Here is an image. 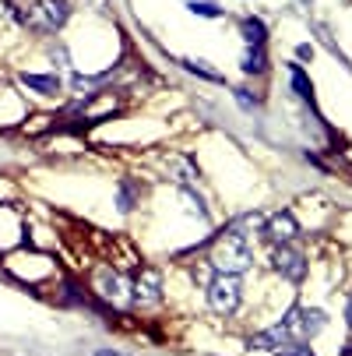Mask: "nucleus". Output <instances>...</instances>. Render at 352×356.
Masks as SVG:
<instances>
[{"mask_svg":"<svg viewBox=\"0 0 352 356\" xmlns=\"http://www.w3.org/2000/svg\"><path fill=\"white\" fill-rule=\"evenodd\" d=\"M240 275H215L212 286H208V303H212V311L219 314H233L240 307Z\"/></svg>","mask_w":352,"mask_h":356,"instance_id":"obj_3","label":"nucleus"},{"mask_svg":"<svg viewBox=\"0 0 352 356\" xmlns=\"http://www.w3.org/2000/svg\"><path fill=\"white\" fill-rule=\"evenodd\" d=\"M162 296V275H159V268H141V275L134 279V300L137 303H156Z\"/></svg>","mask_w":352,"mask_h":356,"instance_id":"obj_5","label":"nucleus"},{"mask_svg":"<svg viewBox=\"0 0 352 356\" xmlns=\"http://www.w3.org/2000/svg\"><path fill=\"white\" fill-rule=\"evenodd\" d=\"M183 67L190 71V74H201V78H208V81H222V74L212 67V64H205V60H183Z\"/></svg>","mask_w":352,"mask_h":356,"instance_id":"obj_12","label":"nucleus"},{"mask_svg":"<svg viewBox=\"0 0 352 356\" xmlns=\"http://www.w3.org/2000/svg\"><path fill=\"white\" fill-rule=\"evenodd\" d=\"M292 88L299 92V99H303V103L314 106V85H310L307 71H303V67H296V64H292Z\"/></svg>","mask_w":352,"mask_h":356,"instance_id":"obj_11","label":"nucleus"},{"mask_svg":"<svg viewBox=\"0 0 352 356\" xmlns=\"http://www.w3.org/2000/svg\"><path fill=\"white\" fill-rule=\"evenodd\" d=\"M296 233H299V226H296V219L289 212H275V216L265 219V236L271 243H289Z\"/></svg>","mask_w":352,"mask_h":356,"instance_id":"obj_6","label":"nucleus"},{"mask_svg":"<svg viewBox=\"0 0 352 356\" xmlns=\"http://www.w3.org/2000/svg\"><path fill=\"white\" fill-rule=\"evenodd\" d=\"M236 103H240L243 110H254V106H258V99H250V92H246V88H240V92H236Z\"/></svg>","mask_w":352,"mask_h":356,"instance_id":"obj_17","label":"nucleus"},{"mask_svg":"<svg viewBox=\"0 0 352 356\" xmlns=\"http://www.w3.org/2000/svg\"><path fill=\"white\" fill-rule=\"evenodd\" d=\"M67 15H71L67 0H35L28 15H22V22L35 32H57V29H64Z\"/></svg>","mask_w":352,"mask_h":356,"instance_id":"obj_2","label":"nucleus"},{"mask_svg":"<svg viewBox=\"0 0 352 356\" xmlns=\"http://www.w3.org/2000/svg\"><path fill=\"white\" fill-rule=\"evenodd\" d=\"M271 268H275L282 279H289V282H303V275H307V261H303V254L292 250L289 243H278V250L271 254Z\"/></svg>","mask_w":352,"mask_h":356,"instance_id":"obj_4","label":"nucleus"},{"mask_svg":"<svg viewBox=\"0 0 352 356\" xmlns=\"http://www.w3.org/2000/svg\"><path fill=\"white\" fill-rule=\"evenodd\" d=\"M190 11H194L197 18H219V15H222V8H219V4H208V0H194Z\"/></svg>","mask_w":352,"mask_h":356,"instance_id":"obj_14","label":"nucleus"},{"mask_svg":"<svg viewBox=\"0 0 352 356\" xmlns=\"http://www.w3.org/2000/svg\"><path fill=\"white\" fill-rule=\"evenodd\" d=\"M127 293V282L113 272H103V296H124Z\"/></svg>","mask_w":352,"mask_h":356,"instance_id":"obj_13","label":"nucleus"},{"mask_svg":"<svg viewBox=\"0 0 352 356\" xmlns=\"http://www.w3.org/2000/svg\"><path fill=\"white\" fill-rule=\"evenodd\" d=\"M240 32H243L246 46H265V39H268V29H265L261 18H243L240 22Z\"/></svg>","mask_w":352,"mask_h":356,"instance_id":"obj_8","label":"nucleus"},{"mask_svg":"<svg viewBox=\"0 0 352 356\" xmlns=\"http://www.w3.org/2000/svg\"><path fill=\"white\" fill-rule=\"evenodd\" d=\"M243 71L246 74H265L268 71V57H265V46H250L243 54Z\"/></svg>","mask_w":352,"mask_h":356,"instance_id":"obj_9","label":"nucleus"},{"mask_svg":"<svg viewBox=\"0 0 352 356\" xmlns=\"http://www.w3.org/2000/svg\"><path fill=\"white\" fill-rule=\"evenodd\" d=\"M131 205H134V187H131V184H124V187H120V209H124V212H131Z\"/></svg>","mask_w":352,"mask_h":356,"instance_id":"obj_16","label":"nucleus"},{"mask_svg":"<svg viewBox=\"0 0 352 356\" xmlns=\"http://www.w3.org/2000/svg\"><path fill=\"white\" fill-rule=\"evenodd\" d=\"M275 356H314L303 342H289V346H282V349H275Z\"/></svg>","mask_w":352,"mask_h":356,"instance_id":"obj_15","label":"nucleus"},{"mask_svg":"<svg viewBox=\"0 0 352 356\" xmlns=\"http://www.w3.org/2000/svg\"><path fill=\"white\" fill-rule=\"evenodd\" d=\"M324 325H328V314H324V311L296 307V335H299V339H314V335H321Z\"/></svg>","mask_w":352,"mask_h":356,"instance_id":"obj_7","label":"nucleus"},{"mask_svg":"<svg viewBox=\"0 0 352 356\" xmlns=\"http://www.w3.org/2000/svg\"><path fill=\"white\" fill-rule=\"evenodd\" d=\"M345 321H349V328H352V296H349V303H345Z\"/></svg>","mask_w":352,"mask_h":356,"instance_id":"obj_18","label":"nucleus"},{"mask_svg":"<svg viewBox=\"0 0 352 356\" xmlns=\"http://www.w3.org/2000/svg\"><path fill=\"white\" fill-rule=\"evenodd\" d=\"M22 85H28V88H35V92H42V95H53V92L60 88L57 74H22Z\"/></svg>","mask_w":352,"mask_h":356,"instance_id":"obj_10","label":"nucleus"},{"mask_svg":"<svg viewBox=\"0 0 352 356\" xmlns=\"http://www.w3.org/2000/svg\"><path fill=\"white\" fill-rule=\"evenodd\" d=\"M212 265L222 275H243L250 265H254V254H250V236L233 222L229 229L219 233L215 247H212Z\"/></svg>","mask_w":352,"mask_h":356,"instance_id":"obj_1","label":"nucleus"}]
</instances>
